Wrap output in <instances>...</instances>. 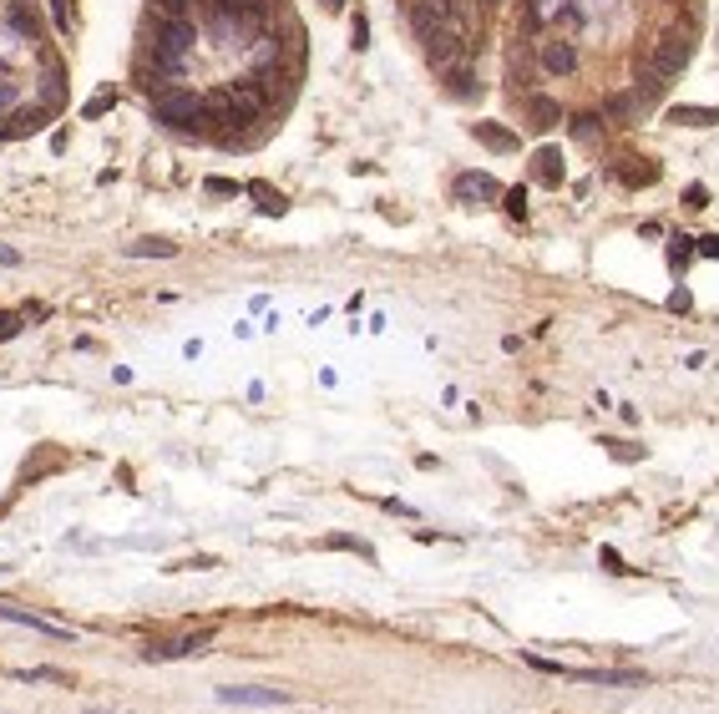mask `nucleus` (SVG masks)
<instances>
[{
  "instance_id": "1",
  "label": "nucleus",
  "mask_w": 719,
  "mask_h": 714,
  "mask_svg": "<svg viewBox=\"0 0 719 714\" xmlns=\"http://www.w3.org/2000/svg\"><path fill=\"white\" fill-rule=\"evenodd\" d=\"M147 112L153 122L172 127V132H198L203 127V96L188 92V87H162V92L147 96Z\"/></svg>"
},
{
  "instance_id": "2",
  "label": "nucleus",
  "mask_w": 719,
  "mask_h": 714,
  "mask_svg": "<svg viewBox=\"0 0 719 714\" xmlns=\"http://www.w3.org/2000/svg\"><path fill=\"white\" fill-rule=\"evenodd\" d=\"M193 41H198V31H193V16H188V21L157 16V21H153V41H147V51H153L162 66H168L172 77H183V62H188Z\"/></svg>"
},
{
  "instance_id": "3",
  "label": "nucleus",
  "mask_w": 719,
  "mask_h": 714,
  "mask_svg": "<svg viewBox=\"0 0 719 714\" xmlns=\"http://www.w3.org/2000/svg\"><path fill=\"white\" fill-rule=\"evenodd\" d=\"M689 36H694V16H684V26H679V31H664V36H658L654 46L643 51V62L654 66L664 81H674L689 66V51H694V41H689Z\"/></svg>"
},
{
  "instance_id": "4",
  "label": "nucleus",
  "mask_w": 719,
  "mask_h": 714,
  "mask_svg": "<svg viewBox=\"0 0 719 714\" xmlns=\"http://www.w3.org/2000/svg\"><path fill=\"white\" fill-rule=\"evenodd\" d=\"M219 704H234V710H274V704H294V694L259 689V684H228V689H219Z\"/></svg>"
},
{
  "instance_id": "5",
  "label": "nucleus",
  "mask_w": 719,
  "mask_h": 714,
  "mask_svg": "<svg viewBox=\"0 0 719 714\" xmlns=\"http://www.w3.org/2000/svg\"><path fill=\"white\" fill-rule=\"evenodd\" d=\"M501 193H507V187H501L492 172H461V178L451 183V198L467 203V208H476V203H492V198H501Z\"/></svg>"
},
{
  "instance_id": "6",
  "label": "nucleus",
  "mask_w": 719,
  "mask_h": 714,
  "mask_svg": "<svg viewBox=\"0 0 719 714\" xmlns=\"http://www.w3.org/2000/svg\"><path fill=\"white\" fill-rule=\"evenodd\" d=\"M537 66L548 77H573L578 71V51H573V41H542L537 46Z\"/></svg>"
},
{
  "instance_id": "7",
  "label": "nucleus",
  "mask_w": 719,
  "mask_h": 714,
  "mask_svg": "<svg viewBox=\"0 0 719 714\" xmlns=\"http://www.w3.org/2000/svg\"><path fill=\"white\" fill-rule=\"evenodd\" d=\"M522 112H527V127H532V132H548V127L563 122V107H558V96H548V92L522 96Z\"/></svg>"
},
{
  "instance_id": "8",
  "label": "nucleus",
  "mask_w": 719,
  "mask_h": 714,
  "mask_svg": "<svg viewBox=\"0 0 719 714\" xmlns=\"http://www.w3.org/2000/svg\"><path fill=\"white\" fill-rule=\"evenodd\" d=\"M46 117H51V107H16L11 117H5V127H0V137H26V132H41L46 127Z\"/></svg>"
},
{
  "instance_id": "9",
  "label": "nucleus",
  "mask_w": 719,
  "mask_h": 714,
  "mask_svg": "<svg viewBox=\"0 0 719 714\" xmlns=\"http://www.w3.org/2000/svg\"><path fill=\"white\" fill-rule=\"evenodd\" d=\"M532 178L542 187H563L567 168H563V153L558 147H537V157H532Z\"/></svg>"
},
{
  "instance_id": "10",
  "label": "nucleus",
  "mask_w": 719,
  "mask_h": 714,
  "mask_svg": "<svg viewBox=\"0 0 719 714\" xmlns=\"http://www.w3.org/2000/svg\"><path fill=\"white\" fill-rule=\"evenodd\" d=\"M567 132H573V142H583V147H598V142L608 137V117H603V112H578V117L567 122Z\"/></svg>"
},
{
  "instance_id": "11",
  "label": "nucleus",
  "mask_w": 719,
  "mask_h": 714,
  "mask_svg": "<svg viewBox=\"0 0 719 714\" xmlns=\"http://www.w3.org/2000/svg\"><path fill=\"white\" fill-rule=\"evenodd\" d=\"M0 619H5V623H21V628H36V634H51V638H71V628H66V623L36 619V613H26V608H11V603H0Z\"/></svg>"
},
{
  "instance_id": "12",
  "label": "nucleus",
  "mask_w": 719,
  "mask_h": 714,
  "mask_svg": "<svg viewBox=\"0 0 719 714\" xmlns=\"http://www.w3.org/2000/svg\"><path fill=\"white\" fill-rule=\"evenodd\" d=\"M471 137L482 147H492V153H517V132L501 122H471Z\"/></svg>"
},
{
  "instance_id": "13",
  "label": "nucleus",
  "mask_w": 719,
  "mask_h": 714,
  "mask_svg": "<svg viewBox=\"0 0 719 714\" xmlns=\"http://www.w3.org/2000/svg\"><path fill=\"white\" fill-rule=\"evenodd\" d=\"M613 172H618V183H628V187H654L658 183L654 157H624V168H613Z\"/></svg>"
},
{
  "instance_id": "14",
  "label": "nucleus",
  "mask_w": 719,
  "mask_h": 714,
  "mask_svg": "<svg viewBox=\"0 0 719 714\" xmlns=\"http://www.w3.org/2000/svg\"><path fill=\"white\" fill-rule=\"evenodd\" d=\"M208 638H213V628H203V634H193V638H178V643H147L142 659H183V653H198Z\"/></svg>"
},
{
  "instance_id": "15",
  "label": "nucleus",
  "mask_w": 719,
  "mask_h": 714,
  "mask_svg": "<svg viewBox=\"0 0 719 714\" xmlns=\"http://www.w3.org/2000/svg\"><path fill=\"white\" fill-rule=\"evenodd\" d=\"M441 77H446V92H451L456 102H471V96H482V81H476L471 62H467V66H451V71H441Z\"/></svg>"
},
{
  "instance_id": "16",
  "label": "nucleus",
  "mask_w": 719,
  "mask_h": 714,
  "mask_svg": "<svg viewBox=\"0 0 719 714\" xmlns=\"http://www.w3.org/2000/svg\"><path fill=\"white\" fill-rule=\"evenodd\" d=\"M669 122L674 127H715L719 107H689V102H679V107H669Z\"/></svg>"
},
{
  "instance_id": "17",
  "label": "nucleus",
  "mask_w": 719,
  "mask_h": 714,
  "mask_svg": "<svg viewBox=\"0 0 719 714\" xmlns=\"http://www.w3.org/2000/svg\"><path fill=\"white\" fill-rule=\"evenodd\" d=\"M639 96L633 92H613V96H603V117L608 122H628V117H639Z\"/></svg>"
},
{
  "instance_id": "18",
  "label": "nucleus",
  "mask_w": 719,
  "mask_h": 714,
  "mask_svg": "<svg viewBox=\"0 0 719 714\" xmlns=\"http://www.w3.org/2000/svg\"><path fill=\"white\" fill-rule=\"evenodd\" d=\"M62 102H66V77H62V66H46V77H41V107L62 112Z\"/></svg>"
},
{
  "instance_id": "19",
  "label": "nucleus",
  "mask_w": 719,
  "mask_h": 714,
  "mask_svg": "<svg viewBox=\"0 0 719 714\" xmlns=\"http://www.w3.org/2000/svg\"><path fill=\"white\" fill-rule=\"evenodd\" d=\"M249 193L259 198V213H264V218H279L284 208H289V198H284L279 187H269V183H249Z\"/></svg>"
},
{
  "instance_id": "20",
  "label": "nucleus",
  "mask_w": 719,
  "mask_h": 714,
  "mask_svg": "<svg viewBox=\"0 0 719 714\" xmlns=\"http://www.w3.org/2000/svg\"><path fill=\"white\" fill-rule=\"evenodd\" d=\"M127 253H132V259H147V253H153V259H172L178 244H168V238H142V244H127Z\"/></svg>"
},
{
  "instance_id": "21",
  "label": "nucleus",
  "mask_w": 719,
  "mask_h": 714,
  "mask_svg": "<svg viewBox=\"0 0 719 714\" xmlns=\"http://www.w3.org/2000/svg\"><path fill=\"white\" fill-rule=\"evenodd\" d=\"M5 21H11V26H16L26 41H36V16H31V5H26V0H16V5L5 11Z\"/></svg>"
},
{
  "instance_id": "22",
  "label": "nucleus",
  "mask_w": 719,
  "mask_h": 714,
  "mask_svg": "<svg viewBox=\"0 0 719 714\" xmlns=\"http://www.w3.org/2000/svg\"><path fill=\"white\" fill-rule=\"evenodd\" d=\"M153 16H168V21H188V16H193V0H153Z\"/></svg>"
},
{
  "instance_id": "23",
  "label": "nucleus",
  "mask_w": 719,
  "mask_h": 714,
  "mask_svg": "<svg viewBox=\"0 0 719 714\" xmlns=\"http://www.w3.org/2000/svg\"><path fill=\"white\" fill-rule=\"evenodd\" d=\"M117 107V92H112V87H102V92L92 96V102H87V107H81V117H87V122H92V117H102V112H112Z\"/></svg>"
},
{
  "instance_id": "24",
  "label": "nucleus",
  "mask_w": 719,
  "mask_h": 714,
  "mask_svg": "<svg viewBox=\"0 0 719 714\" xmlns=\"http://www.w3.org/2000/svg\"><path fill=\"white\" fill-rule=\"evenodd\" d=\"M689 259H694V238H684V233L669 238V269H684Z\"/></svg>"
},
{
  "instance_id": "25",
  "label": "nucleus",
  "mask_w": 719,
  "mask_h": 714,
  "mask_svg": "<svg viewBox=\"0 0 719 714\" xmlns=\"http://www.w3.org/2000/svg\"><path fill=\"white\" fill-rule=\"evenodd\" d=\"M16 679H26V684H71L62 668H21Z\"/></svg>"
},
{
  "instance_id": "26",
  "label": "nucleus",
  "mask_w": 719,
  "mask_h": 714,
  "mask_svg": "<svg viewBox=\"0 0 719 714\" xmlns=\"http://www.w3.org/2000/svg\"><path fill=\"white\" fill-rule=\"evenodd\" d=\"M501 208L512 218H527V187H507V193H501Z\"/></svg>"
},
{
  "instance_id": "27",
  "label": "nucleus",
  "mask_w": 719,
  "mask_h": 714,
  "mask_svg": "<svg viewBox=\"0 0 719 714\" xmlns=\"http://www.w3.org/2000/svg\"><path fill=\"white\" fill-rule=\"evenodd\" d=\"M203 193H213V198H238L244 187H238V183H228V178H208V183H203Z\"/></svg>"
},
{
  "instance_id": "28",
  "label": "nucleus",
  "mask_w": 719,
  "mask_h": 714,
  "mask_svg": "<svg viewBox=\"0 0 719 714\" xmlns=\"http://www.w3.org/2000/svg\"><path fill=\"white\" fill-rule=\"evenodd\" d=\"M11 112H16V87H11V81H0V127H5Z\"/></svg>"
},
{
  "instance_id": "29",
  "label": "nucleus",
  "mask_w": 719,
  "mask_h": 714,
  "mask_svg": "<svg viewBox=\"0 0 719 714\" xmlns=\"http://www.w3.org/2000/svg\"><path fill=\"white\" fill-rule=\"evenodd\" d=\"M350 41H355V51L370 46V21H365V16H355V26H350Z\"/></svg>"
},
{
  "instance_id": "30",
  "label": "nucleus",
  "mask_w": 719,
  "mask_h": 714,
  "mask_svg": "<svg viewBox=\"0 0 719 714\" xmlns=\"http://www.w3.org/2000/svg\"><path fill=\"white\" fill-rule=\"evenodd\" d=\"M16 335H21V314L0 310V340H16Z\"/></svg>"
},
{
  "instance_id": "31",
  "label": "nucleus",
  "mask_w": 719,
  "mask_h": 714,
  "mask_svg": "<svg viewBox=\"0 0 719 714\" xmlns=\"http://www.w3.org/2000/svg\"><path fill=\"white\" fill-rule=\"evenodd\" d=\"M51 11H56V31L71 36V5H66V0H51Z\"/></svg>"
},
{
  "instance_id": "32",
  "label": "nucleus",
  "mask_w": 719,
  "mask_h": 714,
  "mask_svg": "<svg viewBox=\"0 0 719 714\" xmlns=\"http://www.w3.org/2000/svg\"><path fill=\"white\" fill-rule=\"evenodd\" d=\"M603 446H608L613 456H618V461H633V456H643V446L633 451V446H624V441H613V436H608V441H603Z\"/></svg>"
},
{
  "instance_id": "33",
  "label": "nucleus",
  "mask_w": 719,
  "mask_h": 714,
  "mask_svg": "<svg viewBox=\"0 0 719 714\" xmlns=\"http://www.w3.org/2000/svg\"><path fill=\"white\" fill-rule=\"evenodd\" d=\"M694 253H704V259H719V233H709V238H699V249Z\"/></svg>"
},
{
  "instance_id": "34",
  "label": "nucleus",
  "mask_w": 719,
  "mask_h": 714,
  "mask_svg": "<svg viewBox=\"0 0 719 714\" xmlns=\"http://www.w3.org/2000/svg\"><path fill=\"white\" fill-rule=\"evenodd\" d=\"M684 203H689V208H704V203H709V193H704V187L694 183V187H689V193H684Z\"/></svg>"
},
{
  "instance_id": "35",
  "label": "nucleus",
  "mask_w": 719,
  "mask_h": 714,
  "mask_svg": "<svg viewBox=\"0 0 719 714\" xmlns=\"http://www.w3.org/2000/svg\"><path fill=\"white\" fill-rule=\"evenodd\" d=\"M603 562H608V573H628V568H624V558H618L613 547H603Z\"/></svg>"
},
{
  "instance_id": "36",
  "label": "nucleus",
  "mask_w": 719,
  "mask_h": 714,
  "mask_svg": "<svg viewBox=\"0 0 719 714\" xmlns=\"http://www.w3.org/2000/svg\"><path fill=\"white\" fill-rule=\"evenodd\" d=\"M0 264H21V253H16V249H5V244H0Z\"/></svg>"
},
{
  "instance_id": "37",
  "label": "nucleus",
  "mask_w": 719,
  "mask_h": 714,
  "mask_svg": "<svg viewBox=\"0 0 719 714\" xmlns=\"http://www.w3.org/2000/svg\"><path fill=\"white\" fill-rule=\"evenodd\" d=\"M87 714H127V710H102V704H92Z\"/></svg>"
},
{
  "instance_id": "38",
  "label": "nucleus",
  "mask_w": 719,
  "mask_h": 714,
  "mask_svg": "<svg viewBox=\"0 0 719 714\" xmlns=\"http://www.w3.org/2000/svg\"><path fill=\"white\" fill-rule=\"evenodd\" d=\"M482 5H497V0H482Z\"/></svg>"
},
{
  "instance_id": "39",
  "label": "nucleus",
  "mask_w": 719,
  "mask_h": 714,
  "mask_svg": "<svg viewBox=\"0 0 719 714\" xmlns=\"http://www.w3.org/2000/svg\"><path fill=\"white\" fill-rule=\"evenodd\" d=\"M329 5H340V0H329Z\"/></svg>"
}]
</instances>
